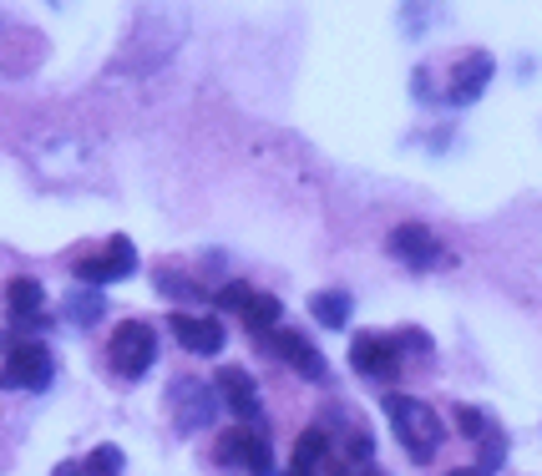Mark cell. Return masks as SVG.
I'll use <instances>...</instances> for the list:
<instances>
[{
    "label": "cell",
    "mask_w": 542,
    "mask_h": 476,
    "mask_svg": "<svg viewBox=\"0 0 542 476\" xmlns=\"http://www.w3.org/2000/svg\"><path fill=\"white\" fill-rule=\"evenodd\" d=\"M56 375V360L41 340H16V350L0 360V385L6 390H46Z\"/></svg>",
    "instance_id": "cell-3"
},
{
    "label": "cell",
    "mask_w": 542,
    "mask_h": 476,
    "mask_svg": "<svg viewBox=\"0 0 542 476\" xmlns=\"http://www.w3.org/2000/svg\"><path fill=\"white\" fill-rule=\"evenodd\" d=\"M97 259H102L107 279H127V274L137 269V249H132V238H112V244H107Z\"/></svg>",
    "instance_id": "cell-17"
},
{
    "label": "cell",
    "mask_w": 542,
    "mask_h": 476,
    "mask_svg": "<svg viewBox=\"0 0 542 476\" xmlns=\"http://www.w3.org/2000/svg\"><path fill=\"white\" fill-rule=\"evenodd\" d=\"M213 390H218V406H228L239 421H249V426H259V421H264V401H259V385H254V375H249V370L223 365V370H218V380H213Z\"/></svg>",
    "instance_id": "cell-6"
},
{
    "label": "cell",
    "mask_w": 542,
    "mask_h": 476,
    "mask_svg": "<svg viewBox=\"0 0 542 476\" xmlns=\"http://www.w3.org/2000/svg\"><path fill=\"white\" fill-rule=\"evenodd\" d=\"M173 416H178V431H203L218 416V390L188 375L173 380Z\"/></svg>",
    "instance_id": "cell-7"
},
{
    "label": "cell",
    "mask_w": 542,
    "mask_h": 476,
    "mask_svg": "<svg viewBox=\"0 0 542 476\" xmlns=\"http://www.w3.org/2000/svg\"><path fill=\"white\" fill-rule=\"evenodd\" d=\"M401 345H396V335H355L350 340V365L360 370V375H370V380H396L401 375Z\"/></svg>",
    "instance_id": "cell-5"
},
{
    "label": "cell",
    "mask_w": 542,
    "mask_h": 476,
    "mask_svg": "<svg viewBox=\"0 0 542 476\" xmlns=\"http://www.w3.org/2000/svg\"><path fill=\"white\" fill-rule=\"evenodd\" d=\"M370 456H375L370 431H350V436H345V461H370Z\"/></svg>",
    "instance_id": "cell-21"
},
{
    "label": "cell",
    "mask_w": 542,
    "mask_h": 476,
    "mask_svg": "<svg viewBox=\"0 0 542 476\" xmlns=\"http://www.w3.org/2000/svg\"><path fill=\"white\" fill-rule=\"evenodd\" d=\"M107 360H112V370H117V375H127V380L147 375V370H152V360H158V330H152L147 320H122V325L112 330Z\"/></svg>",
    "instance_id": "cell-2"
},
{
    "label": "cell",
    "mask_w": 542,
    "mask_h": 476,
    "mask_svg": "<svg viewBox=\"0 0 542 476\" xmlns=\"http://www.w3.org/2000/svg\"><path fill=\"white\" fill-rule=\"evenodd\" d=\"M391 254L406 264V269H436L441 259V238L426 228V223H401L391 233Z\"/></svg>",
    "instance_id": "cell-8"
},
{
    "label": "cell",
    "mask_w": 542,
    "mask_h": 476,
    "mask_svg": "<svg viewBox=\"0 0 542 476\" xmlns=\"http://www.w3.org/2000/svg\"><path fill=\"white\" fill-rule=\"evenodd\" d=\"M446 476H487L482 466H461V471H446Z\"/></svg>",
    "instance_id": "cell-25"
},
{
    "label": "cell",
    "mask_w": 542,
    "mask_h": 476,
    "mask_svg": "<svg viewBox=\"0 0 542 476\" xmlns=\"http://www.w3.org/2000/svg\"><path fill=\"white\" fill-rule=\"evenodd\" d=\"M396 345H401V355H406V350H421V355L431 350V340H426L421 330H406V335H396Z\"/></svg>",
    "instance_id": "cell-23"
},
{
    "label": "cell",
    "mask_w": 542,
    "mask_h": 476,
    "mask_svg": "<svg viewBox=\"0 0 542 476\" xmlns=\"http://www.w3.org/2000/svg\"><path fill=\"white\" fill-rule=\"evenodd\" d=\"M269 350H274L279 360H289L294 375H304V380H325V355L309 345L299 330H274V335H269Z\"/></svg>",
    "instance_id": "cell-11"
},
{
    "label": "cell",
    "mask_w": 542,
    "mask_h": 476,
    "mask_svg": "<svg viewBox=\"0 0 542 476\" xmlns=\"http://www.w3.org/2000/svg\"><path fill=\"white\" fill-rule=\"evenodd\" d=\"M173 335H178V345L188 350V355H218L223 350V340H228V330H223V320H208V314H173Z\"/></svg>",
    "instance_id": "cell-9"
},
{
    "label": "cell",
    "mask_w": 542,
    "mask_h": 476,
    "mask_svg": "<svg viewBox=\"0 0 542 476\" xmlns=\"http://www.w3.org/2000/svg\"><path fill=\"white\" fill-rule=\"evenodd\" d=\"M213 456H218L223 466H244V471H254V476H274V451H269L264 431H254V426L223 431L218 446H213Z\"/></svg>",
    "instance_id": "cell-4"
},
{
    "label": "cell",
    "mask_w": 542,
    "mask_h": 476,
    "mask_svg": "<svg viewBox=\"0 0 542 476\" xmlns=\"http://www.w3.org/2000/svg\"><path fill=\"white\" fill-rule=\"evenodd\" d=\"M6 304H11V314H41V304H46L41 279H11L6 284Z\"/></svg>",
    "instance_id": "cell-15"
},
{
    "label": "cell",
    "mask_w": 542,
    "mask_h": 476,
    "mask_svg": "<svg viewBox=\"0 0 542 476\" xmlns=\"http://www.w3.org/2000/svg\"><path fill=\"white\" fill-rule=\"evenodd\" d=\"M370 476H380V471H370Z\"/></svg>",
    "instance_id": "cell-27"
},
{
    "label": "cell",
    "mask_w": 542,
    "mask_h": 476,
    "mask_svg": "<svg viewBox=\"0 0 542 476\" xmlns=\"http://www.w3.org/2000/svg\"><path fill=\"white\" fill-rule=\"evenodd\" d=\"M122 471V451L117 446H97L87 461H82V476H117Z\"/></svg>",
    "instance_id": "cell-19"
},
{
    "label": "cell",
    "mask_w": 542,
    "mask_h": 476,
    "mask_svg": "<svg viewBox=\"0 0 542 476\" xmlns=\"http://www.w3.org/2000/svg\"><path fill=\"white\" fill-rule=\"evenodd\" d=\"M102 314H107V304H102L97 289H76V294H66V320H76V325H97Z\"/></svg>",
    "instance_id": "cell-16"
},
{
    "label": "cell",
    "mask_w": 542,
    "mask_h": 476,
    "mask_svg": "<svg viewBox=\"0 0 542 476\" xmlns=\"http://www.w3.org/2000/svg\"><path fill=\"white\" fill-rule=\"evenodd\" d=\"M487 82H492V56L487 51H467V56L456 61V82H451L446 102L451 107H472L487 92Z\"/></svg>",
    "instance_id": "cell-10"
},
{
    "label": "cell",
    "mask_w": 542,
    "mask_h": 476,
    "mask_svg": "<svg viewBox=\"0 0 542 476\" xmlns=\"http://www.w3.org/2000/svg\"><path fill=\"white\" fill-rule=\"evenodd\" d=\"M456 426H461V436H467V441H482V446H487V466H482V471H492V466L502 461V431H497L482 411L461 406V411H456Z\"/></svg>",
    "instance_id": "cell-12"
},
{
    "label": "cell",
    "mask_w": 542,
    "mask_h": 476,
    "mask_svg": "<svg viewBox=\"0 0 542 476\" xmlns=\"http://www.w3.org/2000/svg\"><path fill=\"white\" fill-rule=\"evenodd\" d=\"M239 320H244V330H249V335L269 340V335L279 330V320H284V304H279L274 294H249V304L239 309Z\"/></svg>",
    "instance_id": "cell-13"
},
{
    "label": "cell",
    "mask_w": 542,
    "mask_h": 476,
    "mask_svg": "<svg viewBox=\"0 0 542 476\" xmlns=\"http://www.w3.org/2000/svg\"><path fill=\"white\" fill-rule=\"evenodd\" d=\"M304 476H350V466H345V461H335V456H320V461L309 466Z\"/></svg>",
    "instance_id": "cell-22"
},
{
    "label": "cell",
    "mask_w": 542,
    "mask_h": 476,
    "mask_svg": "<svg viewBox=\"0 0 542 476\" xmlns=\"http://www.w3.org/2000/svg\"><path fill=\"white\" fill-rule=\"evenodd\" d=\"M385 416H391V426H396V436H401V446H406L411 461H431V456L446 446L441 416H436L426 401H416V395L391 390V395H385Z\"/></svg>",
    "instance_id": "cell-1"
},
{
    "label": "cell",
    "mask_w": 542,
    "mask_h": 476,
    "mask_svg": "<svg viewBox=\"0 0 542 476\" xmlns=\"http://www.w3.org/2000/svg\"><path fill=\"white\" fill-rule=\"evenodd\" d=\"M284 476H304V471H294V466H289V471H284Z\"/></svg>",
    "instance_id": "cell-26"
},
{
    "label": "cell",
    "mask_w": 542,
    "mask_h": 476,
    "mask_svg": "<svg viewBox=\"0 0 542 476\" xmlns=\"http://www.w3.org/2000/svg\"><path fill=\"white\" fill-rule=\"evenodd\" d=\"M320 456H330V436L320 431V426H309V431H299V446H294V471H309Z\"/></svg>",
    "instance_id": "cell-18"
},
{
    "label": "cell",
    "mask_w": 542,
    "mask_h": 476,
    "mask_svg": "<svg viewBox=\"0 0 542 476\" xmlns=\"http://www.w3.org/2000/svg\"><path fill=\"white\" fill-rule=\"evenodd\" d=\"M51 476H82V461H61Z\"/></svg>",
    "instance_id": "cell-24"
},
{
    "label": "cell",
    "mask_w": 542,
    "mask_h": 476,
    "mask_svg": "<svg viewBox=\"0 0 542 476\" xmlns=\"http://www.w3.org/2000/svg\"><path fill=\"white\" fill-rule=\"evenodd\" d=\"M309 314H315L325 330H345V320H350V294H340V289L309 294Z\"/></svg>",
    "instance_id": "cell-14"
},
{
    "label": "cell",
    "mask_w": 542,
    "mask_h": 476,
    "mask_svg": "<svg viewBox=\"0 0 542 476\" xmlns=\"http://www.w3.org/2000/svg\"><path fill=\"white\" fill-rule=\"evenodd\" d=\"M249 294H254V289H249V284H239V279H234V284H223V289H218V294H213V299H218V309H228V314H239V309H244V304H249Z\"/></svg>",
    "instance_id": "cell-20"
}]
</instances>
